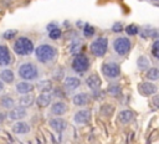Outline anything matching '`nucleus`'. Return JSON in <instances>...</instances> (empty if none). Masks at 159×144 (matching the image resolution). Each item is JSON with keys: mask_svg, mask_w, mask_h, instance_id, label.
<instances>
[{"mask_svg": "<svg viewBox=\"0 0 159 144\" xmlns=\"http://www.w3.org/2000/svg\"><path fill=\"white\" fill-rule=\"evenodd\" d=\"M26 115H27V110L25 107H21V106L12 107L11 109H9V113H7V117L11 120H21Z\"/></svg>", "mask_w": 159, "mask_h": 144, "instance_id": "obj_8", "label": "nucleus"}, {"mask_svg": "<svg viewBox=\"0 0 159 144\" xmlns=\"http://www.w3.org/2000/svg\"><path fill=\"white\" fill-rule=\"evenodd\" d=\"M48 123H50V127H51L55 132H57V133L63 132V130L66 129V127H67L66 119H63V118H61V117L51 118V119L48 120Z\"/></svg>", "mask_w": 159, "mask_h": 144, "instance_id": "obj_12", "label": "nucleus"}, {"mask_svg": "<svg viewBox=\"0 0 159 144\" xmlns=\"http://www.w3.org/2000/svg\"><path fill=\"white\" fill-rule=\"evenodd\" d=\"M48 37L52 38V40L60 38V37H61V30H60L58 27H55V29L50 30V31H48Z\"/></svg>", "mask_w": 159, "mask_h": 144, "instance_id": "obj_29", "label": "nucleus"}, {"mask_svg": "<svg viewBox=\"0 0 159 144\" xmlns=\"http://www.w3.org/2000/svg\"><path fill=\"white\" fill-rule=\"evenodd\" d=\"M133 119H134V113H133L130 109H123V110H120L119 114H118V120H119L122 124L130 123Z\"/></svg>", "mask_w": 159, "mask_h": 144, "instance_id": "obj_19", "label": "nucleus"}, {"mask_svg": "<svg viewBox=\"0 0 159 144\" xmlns=\"http://www.w3.org/2000/svg\"><path fill=\"white\" fill-rule=\"evenodd\" d=\"M17 74L25 81H34L39 77V68L32 62H24L17 68Z\"/></svg>", "mask_w": 159, "mask_h": 144, "instance_id": "obj_3", "label": "nucleus"}, {"mask_svg": "<svg viewBox=\"0 0 159 144\" xmlns=\"http://www.w3.org/2000/svg\"><path fill=\"white\" fill-rule=\"evenodd\" d=\"M91 52L97 57H103L108 48V40L106 37H97L89 45Z\"/></svg>", "mask_w": 159, "mask_h": 144, "instance_id": "obj_5", "label": "nucleus"}, {"mask_svg": "<svg viewBox=\"0 0 159 144\" xmlns=\"http://www.w3.org/2000/svg\"><path fill=\"white\" fill-rule=\"evenodd\" d=\"M0 81L2 83H12L15 81V73L10 68H4L0 71Z\"/></svg>", "mask_w": 159, "mask_h": 144, "instance_id": "obj_20", "label": "nucleus"}, {"mask_svg": "<svg viewBox=\"0 0 159 144\" xmlns=\"http://www.w3.org/2000/svg\"><path fill=\"white\" fill-rule=\"evenodd\" d=\"M52 102V96L50 93H41L37 98H36V104L41 108L50 106V103Z\"/></svg>", "mask_w": 159, "mask_h": 144, "instance_id": "obj_21", "label": "nucleus"}, {"mask_svg": "<svg viewBox=\"0 0 159 144\" xmlns=\"http://www.w3.org/2000/svg\"><path fill=\"white\" fill-rule=\"evenodd\" d=\"M0 106L5 109H11L12 107H15V99L11 96H2L0 98Z\"/></svg>", "mask_w": 159, "mask_h": 144, "instance_id": "obj_23", "label": "nucleus"}, {"mask_svg": "<svg viewBox=\"0 0 159 144\" xmlns=\"http://www.w3.org/2000/svg\"><path fill=\"white\" fill-rule=\"evenodd\" d=\"M154 1H157V0H154Z\"/></svg>", "mask_w": 159, "mask_h": 144, "instance_id": "obj_40", "label": "nucleus"}, {"mask_svg": "<svg viewBox=\"0 0 159 144\" xmlns=\"http://www.w3.org/2000/svg\"><path fill=\"white\" fill-rule=\"evenodd\" d=\"M34 102H35V96L31 94V93L24 94V96H21V97L19 98V106L25 107V108L29 107V106H31Z\"/></svg>", "mask_w": 159, "mask_h": 144, "instance_id": "obj_22", "label": "nucleus"}, {"mask_svg": "<svg viewBox=\"0 0 159 144\" xmlns=\"http://www.w3.org/2000/svg\"><path fill=\"white\" fill-rule=\"evenodd\" d=\"M12 132L19 135H25L30 132V125L26 122H16L12 125Z\"/></svg>", "mask_w": 159, "mask_h": 144, "instance_id": "obj_18", "label": "nucleus"}, {"mask_svg": "<svg viewBox=\"0 0 159 144\" xmlns=\"http://www.w3.org/2000/svg\"><path fill=\"white\" fill-rule=\"evenodd\" d=\"M112 46H113L114 52L118 56H125L130 50V41L125 36H119L113 40Z\"/></svg>", "mask_w": 159, "mask_h": 144, "instance_id": "obj_4", "label": "nucleus"}, {"mask_svg": "<svg viewBox=\"0 0 159 144\" xmlns=\"http://www.w3.org/2000/svg\"><path fill=\"white\" fill-rule=\"evenodd\" d=\"M91 97L88 93H84V92H81V93H77L72 97V103L77 107H84L88 104Z\"/></svg>", "mask_w": 159, "mask_h": 144, "instance_id": "obj_13", "label": "nucleus"}, {"mask_svg": "<svg viewBox=\"0 0 159 144\" xmlns=\"http://www.w3.org/2000/svg\"><path fill=\"white\" fill-rule=\"evenodd\" d=\"M83 35L86 37H92L94 35V27L92 25H89V24H86L83 26Z\"/></svg>", "mask_w": 159, "mask_h": 144, "instance_id": "obj_26", "label": "nucleus"}, {"mask_svg": "<svg viewBox=\"0 0 159 144\" xmlns=\"http://www.w3.org/2000/svg\"><path fill=\"white\" fill-rule=\"evenodd\" d=\"M81 86V79L75 76H68L63 79V87L66 92H73Z\"/></svg>", "mask_w": 159, "mask_h": 144, "instance_id": "obj_9", "label": "nucleus"}, {"mask_svg": "<svg viewBox=\"0 0 159 144\" xmlns=\"http://www.w3.org/2000/svg\"><path fill=\"white\" fill-rule=\"evenodd\" d=\"M53 92H55V93H53L55 96H57V97H63V93H61L62 91H61L60 88H55V89H53Z\"/></svg>", "mask_w": 159, "mask_h": 144, "instance_id": "obj_35", "label": "nucleus"}, {"mask_svg": "<svg viewBox=\"0 0 159 144\" xmlns=\"http://www.w3.org/2000/svg\"><path fill=\"white\" fill-rule=\"evenodd\" d=\"M154 104L158 106V97H157V96H155V98H154Z\"/></svg>", "mask_w": 159, "mask_h": 144, "instance_id": "obj_39", "label": "nucleus"}, {"mask_svg": "<svg viewBox=\"0 0 159 144\" xmlns=\"http://www.w3.org/2000/svg\"><path fill=\"white\" fill-rule=\"evenodd\" d=\"M11 63V55L5 45H0V66L6 67Z\"/></svg>", "mask_w": 159, "mask_h": 144, "instance_id": "obj_16", "label": "nucleus"}, {"mask_svg": "<svg viewBox=\"0 0 159 144\" xmlns=\"http://www.w3.org/2000/svg\"><path fill=\"white\" fill-rule=\"evenodd\" d=\"M138 67L140 70H147L149 67V61H148V58L145 56H140L138 58Z\"/></svg>", "mask_w": 159, "mask_h": 144, "instance_id": "obj_27", "label": "nucleus"}, {"mask_svg": "<svg viewBox=\"0 0 159 144\" xmlns=\"http://www.w3.org/2000/svg\"><path fill=\"white\" fill-rule=\"evenodd\" d=\"M88 67H89V61H88L87 56L83 53H77L72 61L73 71H76L78 73H83L88 70Z\"/></svg>", "mask_w": 159, "mask_h": 144, "instance_id": "obj_6", "label": "nucleus"}, {"mask_svg": "<svg viewBox=\"0 0 159 144\" xmlns=\"http://www.w3.org/2000/svg\"><path fill=\"white\" fill-rule=\"evenodd\" d=\"M145 76H147V78L150 79V81H157V79L159 78V70H158L157 67H152V68H149V70L147 71Z\"/></svg>", "mask_w": 159, "mask_h": 144, "instance_id": "obj_25", "label": "nucleus"}, {"mask_svg": "<svg viewBox=\"0 0 159 144\" xmlns=\"http://www.w3.org/2000/svg\"><path fill=\"white\" fill-rule=\"evenodd\" d=\"M138 91L143 96H153V94L157 93L158 87L154 83H152V82H142L138 86Z\"/></svg>", "mask_w": 159, "mask_h": 144, "instance_id": "obj_10", "label": "nucleus"}, {"mask_svg": "<svg viewBox=\"0 0 159 144\" xmlns=\"http://www.w3.org/2000/svg\"><path fill=\"white\" fill-rule=\"evenodd\" d=\"M39 88L41 89V92L46 93V92H48V91L51 89V83H50L48 81H42L41 84L39 83Z\"/></svg>", "mask_w": 159, "mask_h": 144, "instance_id": "obj_31", "label": "nucleus"}, {"mask_svg": "<svg viewBox=\"0 0 159 144\" xmlns=\"http://www.w3.org/2000/svg\"><path fill=\"white\" fill-rule=\"evenodd\" d=\"M50 110H51V114H53V115H56V117H61V115H63V114L67 112V106H66L65 102L57 101V102L52 103Z\"/></svg>", "mask_w": 159, "mask_h": 144, "instance_id": "obj_15", "label": "nucleus"}, {"mask_svg": "<svg viewBox=\"0 0 159 144\" xmlns=\"http://www.w3.org/2000/svg\"><path fill=\"white\" fill-rule=\"evenodd\" d=\"M35 56H36V60L41 63H48L51 61H53L57 56V50L56 47L51 46V45H47V43H43V45H40L39 47H36L35 50Z\"/></svg>", "mask_w": 159, "mask_h": 144, "instance_id": "obj_1", "label": "nucleus"}, {"mask_svg": "<svg viewBox=\"0 0 159 144\" xmlns=\"http://www.w3.org/2000/svg\"><path fill=\"white\" fill-rule=\"evenodd\" d=\"M34 88H35V87H34L32 83H30V82H25V81L19 82V83H16V86H15V91H16V93H17V94H21V96L31 93V92L34 91Z\"/></svg>", "mask_w": 159, "mask_h": 144, "instance_id": "obj_14", "label": "nucleus"}, {"mask_svg": "<svg viewBox=\"0 0 159 144\" xmlns=\"http://www.w3.org/2000/svg\"><path fill=\"white\" fill-rule=\"evenodd\" d=\"M125 32H127V35H129V36H133V35H137L138 32H139V29H138V26L137 25H128L127 27H125Z\"/></svg>", "mask_w": 159, "mask_h": 144, "instance_id": "obj_28", "label": "nucleus"}, {"mask_svg": "<svg viewBox=\"0 0 159 144\" xmlns=\"http://www.w3.org/2000/svg\"><path fill=\"white\" fill-rule=\"evenodd\" d=\"M12 48L14 52L19 56H29L34 52V42L29 37L21 36L14 42Z\"/></svg>", "mask_w": 159, "mask_h": 144, "instance_id": "obj_2", "label": "nucleus"}, {"mask_svg": "<svg viewBox=\"0 0 159 144\" xmlns=\"http://www.w3.org/2000/svg\"><path fill=\"white\" fill-rule=\"evenodd\" d=\"M81 47H82V40H78L77 38V40L72 41V43L70 46V52L73 53V55H77V53H80Z\"/></svg>", "mask_w": 159, "mask_h": 144, "instance_id": "obj_24", "label": "nucleus"}, {"mask_svg": "<svg viewBox=\"0 0 159 144\" xmlns=\"http://www.w3.org/2000/svg\"><path fill=\"white\" fill-rule=\"evenodd\" d=\"M102 72L107 78H117L120 74V67L117 62H106L102 66Z\"/></svg>", "mask_w": 159, "mask_h": 144, "instance_id": "obj_7", "label": "nucleus"}, {"mask_svg": "<svg viewBox=\"0 0 159 144\" xmlns=\"http://www.w3.org/2000/svg\"><path fill=\"white\" fill-rule=\"evenodd\" d=\"M122 29H123V25H122L120 22H114V25L112 26V30H113L114 32H120Z\"/></svg>", "mask_w": 159, "mask_h": 144, "instance_id": "obj_34", "label": "nucleus"}, {"mask_svg": "<svg viewBox=\"0 0 159 144\" xmlns=\"http://www.w3.org/2000/svg\"><path fill=\"white\" fill-rule=\"evenodd\" d=\"M152 53H153V56H154L155 58H158V56H159V41H158V40H155V41L153 42Z\"/></svg>", "mask_w": 159, "mask_h": 144, "instance_id": "obj_32", "label": "nucleus"}, {"mask_svg": "<svg viewBox=\"0 0 159 144\" xmlns=\"http://www.w3.org/2000/svg\"><path fill=\"white\" fill-rule=\"evenodd\" d=\"M4 119H5V115H4V113H0V124L4 122Z\"/></svg>", "mask_w": 159, "mask_h": 144, "instance_id": "obj_37", "label": "nucleus"}, {"mask_svg": "<svg viewBox=\"0 0 159 144\" xmlns=\"http://www.w3.org/2000/svg\"><path fill=\"white\" fill-rule=\"evenodd\" d=\"M55 27H57L55 24H50V25H47V30H48V31L52 30V29H55Z\"/></svg>", "mask_w": 159, "mask_h": 144, "instance_id": "obj_36", "label": "nucleus"}, {"mask_svg": "<svg viewBox=\"0 0 159 144\" xmlns=\"http://www.w3.org/2000/svg\"><path fill=\"white\" fill-rule=\"evenodd\" d=\"M86 84H87V87H88L89 89L97 91V89L101 87L102 81H101V78H99L98 74L93 73V74H89V76L86 78Z\"/></svg>", "mask_w": 159, "mask_h": 144, "instance_id": "obj_17", "label": "nucleus"}, {"mask_svg": "<svg viewBox=\"0 0 159 144\" xmlns=\"http://www.w3.org/2000/svg\"><path fill=\"white\" fill-rule=\"evenodd\" d=\"M108 93L112 96H118L120 93V87L118 84H111L108 87Z\"/></svg>", "mask_w": 159, "mask_h": 144, "instance_id": "obj_30", "label": "nucleus"}, {"mask_svg": "<svg viewBox=\"0 0 159 144\" xmlns=\"http://www.w3.org/2000/svg\"><path fill=\"white\" fill-rule=\"evenodd\" d=\"M91 119V113L89 110L87 109H81L78 110L75 115H73V122L78 125H83V124H87Z\"/></svg>", "mask_w": 159, "mask_h": 144, "instance_id": "obj_11", "label": "nucleus"}, {"mask_svg": "<svg viewBox=\"0 0 159 144\" xmlns=\"http://www.w3.org/2000/svg\"><path fill=\"white\" fill-rule=\"evenodd\" d=\"M16 34H17L16 30H7V31L4 32V38H6V40H11V38H14V37L16 36Z\"/></svg>", "mask_w": 159, "mask_h": 144, "instance_id": "obj_33", "label": "nucleus"}, {"mask_svg": "<svg viewBox=\"0 0 159 144\" xmlns=\"http://www.w3.org/2000/svg\"><path fill=\"white\" fill-rule=\"evenodd\" d=\"M4 88H5V86H4V83H2L1 81H0V93H1L2 91H4Z\"/></svg>", "mask_w": 159, "mask_h": 144, "instance_id": "obj_38", "label": "nucleus"}]
</instances>
